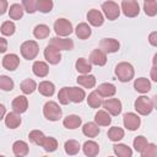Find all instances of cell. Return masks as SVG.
<instances>
[{"mask_svg": "<svg viewBox=\"0 0 157 157\" xmlns=\"http://www.w3.org/2000/svg\"><path fill=\"white\" fill-rule=\"evenodd\" d=\"M151 78L152 81H157V66L153 65L151 69Z\"/></svg>", "mask_w": 157, "mask_h": 157, "instance_id": "816d5d0a", "label": "cell"}, {"mask_svg": "<svg viewBox=\"0 0 157 157\" xmlns=\"http://www.w3.org/2000/svg\"><path fill=\"white\" fill-rule=\"evenodd\" d=\"M141 157H156L157 156V146L155 144H147V146L140 152Z\"/></svg>", "mask_w": 157, "mask_h": 157, "instance_id": "f6af8a7d", "label": "cell"}, {"mask_svg": "<svg viewBox=\"0 0 157 157\" xmlns=\"http://www.w3.org/2000/svg\"><path fill=\"white\" fill-rule=\"evenodd\" d=\"M37 90L39 91V93L42 96H44V97H52L54 94V92H55V86L50 81H42L37 86Z\"/></svg>", "mask_w": 157, "mask_h": 157, "instance_id": "d6986e66", "label": "cell"}, {"mask_svg": "<svg viewBox=\"0 0 157 157\" xmlns=\"http://www.w3.org/2000/svg\"><path fill=\"white\" fill-rule=\"evenodd\" d=\"M43 114H44L45 119H48L50 121H58L63 115V110L56 102L48 101L43 107Z\"/></svg>", "mask_w": 157, "mask_h": 157, "instance_id": "3957f363", "label": "cell"}, {"mask_svg": "<svg viewBox=\"0 0 157 157\" xmlns=\"http://www.w3.org/2000/svg\"><path fill=\"white\" fill-rule=\"evenodd\" d=\"M148 42H150V44H151L152 47H157V32H156V31H153V32L150 33V36H148Z\"/></svg>", "mask_w": 157, "mask_h": 157, "instance_id": "c3c4849f", "label": "cell"}, {"mask_svg": "<svg viewBox=\"0 0 157 157\" xmlns=\"http://www.w3.org/2000/svg\"><path fill=\"white\" fill-rule=\"evenodd\" d=\"M7 50V40L4 37H0V53H5Z\"/></svg>", "mask_w": 157, "mask_h": 157, "instance_id": "681fc988", "label": "cell"}, {"mask_svg": "<svg viewBox=\"0 0 157 157\" xmlns=\"http://www.w3.org/2000/svg\"><path fill=\"white\" fill-rule=\"evenodd\" d=\"M121 11L126 17H136L140 13V5L137 0H123Z\"/></svg>", "mask_w": 157, "mask_h": 157, "instance_id": "52a82bcc", "label": "cell"}, {"mask_svg": "<svg viewBox=\"0 0 157 157\" xmlns=\"http://www.w3.org/2000/svg\"><path fill=\"white\" fill-rule=\"evenodd\" d=\"M87 20H88V23L94 26V27H101L104 22V16L101 11L96 10V9H92L87 12Z\"/></svg>", "mask_w": 157, "mask_h": 157, "instance_id": "2e32d148", "label": "cell"}, {"mask_svg": "<svg viewBox=\"0 0 157 157\" xmlns=\"http://www.w3.org/2000/svg\"><path fill=\"white\" fill-rule=\"evenodd\" d=\"M90 63L96 66H103L107 63V54L99 48L93 49L90 54Z\"/></svg>", "mask_w": 157, "mask_h": 157, "instance_id": "4fadbf2b", "label": "cell"}, {"mask_svg": "<svg viewBox=\"0 0 157 157\" xmlns=\"http://www.w3.org/2000/svg\"><path fill=\"white\" fill-rule=\"evenodd\" d=\"M123 124L124 126L130 130V131H135L140 128V124H141V119L137 114L135 113H125L124 117H123Z\"/></svg>", "mask_w": 157, "mask_h": 157, "instance_id": "9c48e42d", "label": "cell"}, {"mask_svg": "<svg viewBox=\"0 0 157 157\" xmlns=\"http://www.w3.org/2000/svg\"><path fill=\"white\" fill-rule=\"evenodd\" d=\"M75 33H76V36H77L80 39H87L88 37H91L92 29H91V27L88 26V23L81 22V23H78V25L76 26Z\"/></svg>", "mask_w": 157, "mask_h": 157, "instance_id": "4316f807", "label": "cell"}, {"mask_svg": "<svg viewBox=\"0 0 157 157\" xmlns=\"http://www.w3.org/2000/svg\"><path fill=\"white\" fill-rule=\"evenodd\" d=\"M134 105H135V110L140 115H148L156 107V97L148 98L146 96H140L135 101Z\"/></svg>", "mask_w": 157, "mask_h": 157, "instance_id": "6da1fadb", "label": "cell"}, {"mask_svg": "<svg viewBox=\"0 0 157 157\" xmlns=\"http://www.w3.org/2000/svg\"><path fill=\"white\" fill-rule=\"evenodd\" d=\"M20 87H21V91H22L25 94H31V93H33V92L37 90V83H36V81L32 80V78H26V80H23V81L21 82Z\"/></svg>", "mask_w": 157, "mask_h": 157, "instance_id": "e575fe53", "label": "cell"}, {"mask_svg": "<svg viewBox=\"0 0 157 157\" xmlns=\"http://www.w3.org/2000/svg\"><path fill=\"white\" fill-rule=\"evenodd\" d=\"M50 33V28L49 26L44 25V23H40V25H37L33 29V36L37 38V39H44L49 36Z\"/></svg>", "mask_w": 157, "mask_h": 157, "instance_id": "1f68e13d", "label": "cell"}, {"mask_svg": "<svg viewBox=\"0 0 157 157\" xmlns=\"http://www.w3.org/2000/svg\"><path fill=\"white\" fill-rule=\"evenodd\" d=\"M5 125L9 129H16L21 125V117L16 112H10L5 115Z\"/></svg>", "mask_w": 157, "mask_h": 157, "instance_id": "ac0fdd59", "label": "cell"}, {"mask_svg": "<svg viewBox=\"0 0 157 157\" xmlns=\"http://www.w3.org/2000/svg\"><path fill=\"white\" fill-rule=\"evenodd\" d=\"M13 87H15V83L12 78H10L6 75H0V90L9 92V91H12Z\"/></svg>", "mask_w": 157, "mask_h": 157, "instance_id": "60d3db41", "label": "cell"}, {"mask_svg": "<svg viewBox=\"0 0 157 157\" xmlns=\"http://www.w3.org/2000/svg\"><path fill=\"white\" fill-rule=\"evenodd\" d=\"M134 88L139 93H147L151 90V82L146 77H139L134 81Z\"/></svg>", "mask_w": 157, "mask_h": 157, "instance_id": "484cf974", "label": "cell"}, {"mask_svg": "<svg viewBox=\"0 0 157 157\" xmlns=\"http://www.w3.org/2000/svg\"><path fill=\"white\" fill-rule=\"evenodd\" d=\"M144 11L150 17L156 16L157 15V0H145Z\"/></svg>", "mask_w": 157, "mask_h": 157, "instance_id": "f35d334b", "label": "cell"}, {"mask_svg": "<svg viewBox=\"0 0 157 157\" xmlns=\"http://www.w3.org/2000/svg\"><path fill=\"white\" fill-rule=\"evenodd\" d=\"M32 70H33V74L38 77H45L48 74H49V66L47 63L44 61H34L33 65H32Z\"/></svg>", "mask_w": 157, "mask_h": 157, "instance_id": "44dd1931", "label": "cell"}, {"mask_svg": "<svg viewBox=\"0 0 157 157\" xmlns=\"http://www.w3.org/2000/svg\"><path fill=\"white\" fill-rule=\"evenodd\" d=\"M82 150H83V153L88 157H94L98 155L99 152V145L96 142V141H92V140H88L83 144L82 146Z\"/></svg>", "mask_w": 157, "mask_h": 157, "instance_id": "d4e9b609", "label": "cell"}, {"mask_svg": "<svg viewBox=\"0 0 157 157\" xmlns=\"http://www.w3.org/2000/svg\"><path fill=\"white\" fill-rule=\"evenodd\" d=\"M44 137H45V135H44L40 130H32V131L28 134L29 141L33 142L34 145H38V146H40V144H42V141H43Z\"/></svg>", "mask_w": 157, "mask_h": 157, "instance_id": "7bdbcfd3", "label": "cell"}, {"mask_svg": "<svg viewBox=\"0 0 157 157\" xmlns=\"http://www.w3.org/2000/svg\"><path fill=\"white\" fill-rule=\"evenodd\" d=\"M28 151H29V147H28L27 142H25V141H22V140H17V141H15L13 145H12V152H13V155L17 156V157H23V156H26V155L28 153Z\"/></svg>", "mask_w": 157, "mask_h": 157, "instance_id": "603a6c76", "label": "cell"}, {"mask_svg": "<svg viewBox=\"0 0 157 157\" xmlns=\"http://www.w3.org/2000/svg\"><path fill=\"white\" fill-rule=\"evenodd\" d=\"M113 151L119 157H131L132 156V150L125 144H115V145H113Z\"/></svg>", "mask_w": 157, "mask_h": 157, "instance_id": "f546056e", "label": "cell"}, {"mask_svg": "<svg viewBox=\"0 0 157 157\" xmlns=\"http://www.w3.org/2000/svg\"><path fill=\"white\" fill-rule=\"evenodd\" d=\"M81 123H82L81 118L78 115H75V114H70L66 118H64V120H63V125L66 129H70V130H74V129L80 128Z\"/></svg>", "mask_w": 157, "mask_h": 157, "instance_id": "cb8c5ba5", "label": "cell"}, {"mask_svg": "<svg viewBox=\"0 0 157 157\" xmlns=\"http://www.w3.org/2000/svg\"><path fill=\"white\" fill-rule=\"evenodd\" d=\"M38 0H22V7L28 13H34L37 11Z\"/></svg>", "mask_w": 157, "mask_h": 157, "instance_id": "bcb514c9", "label": "cell"}, {"mask_svg": "<svg viewBox=\"0 0 157 157\" xmlns=\"http://www.w3.org/2000/svg\"><path fill=\"white\" fill-rule=\"evenodd\" d=\"M99 131L101 130H99L98 125L96 123H93V121H88L82 126V132L87 137H96V136H98Z\"/></svg>", "mask_w": 157, "mask_h": 157, "instance_id": "f1b7e54d", "label": "cell"}, {"mask_svg": "<svg viewBox=\"0 0 157 157\" xmlns=\"http://www.w3.org/2000/svg\"><path fill=\"white\" fill-rule=\"evenodd\" d=\"M18 65H20V58L13 53L6 54L2 58V66L9 71H15L18 67Z\"/></svg>", "mask_w": 157, "mask_h": 157, "instance_id": "5bb4252c", "label": "cell"}, {"mask_svg": "<svg viewBox=\"0 0 157 157\" xmlns=\"http://www.w3.org/2000/svg\"><path fill=\"white\" fill-rule=\"evenodd\" d=\"M58 98H59V102L63 104V105H66L70 103V99H69V94H67V87H63L59 93H58Z\"/></svg>", "mask_w": 157, "mask_h": 157, "instance_id": "7dc6e473", "label": "cell"}, {"mask_svg": "<svg viewBox=\"0 0 157 157\" xmlns=\"http://www.w3.org/2000/svg\"><path fill=\"white\" fill-rule=\"evenodd\" d=\"M120 48V43L114 38H103L99 42V49L107 53H117Z\"/></svg>", "mask_w": 157, "mask_h": 157, "instance_id": "7c38bea8", "label": "cell"}, {"mask_svg": "<svg viewBox=\"0 0 157 157\" xmlns=\"http://www.w3.org/2000/svg\"><path fill=\"white\" fill-rule=\"evenodd\" d=\"M23 12H25V10H23L22 5H20V4H12L10 6V9H9V16H10L11 20H20V18H22Z\"/></svg>", "mask_w": 157, "mask_h": 157, "instance_id": "74e56055", "label": "cell"}, {"mask_svg": "<svg viewBox=\"0 0 157 157\" xmlns=\"http://www.w3.org/2000/svg\"><path fill=\"white\" fill-rule=\"evenodd\" d=\"M54 7V2L53 0H38L37 2V11L42 12V13H48L53 10Z\"/></svg>", "mask_w": 157, "mask_h": 157, "instance_id": "ab89813d", "label": "cell"}, {"mask_svg": "<svg viewBox=\"0 0 157 157\" xmlns=\"http://www.w3.org/2000/svg\"><path fill=\"white\" fill-rule=\"evenodd\" d=\"M77 83L81 85L85 88H93L96 86V77L90 74H82L81 76L77 77Z\"/></svg>", "mask_w": 157, "mask_h": 157, "instance_id": "83f0119b", "label": "cell"}, {"mask_svg": "<svg viewBox=\"0 0 157 157\" xmlns=\"http://www.w3.org/2000/svg\"><path fill=\"white\" fill-rule=\"evenodd\" d=\"M7 6H9L7 0H0V16L7 11Z\"/></svg>", "mask_w": 157, "mask_h": 157, "instance_id": "f907efd6", "label": "cell"}, {"mask_svg": "<svg viewBox=\"0 0 157 157\" xmlns=\"http://www.w3.org/2000/svg\"><path fill=\"white\" fill-rule=\"evenodd\" d=\"M15 31H16V26L12 21H5L0 27V32L2 33V36H6V37L12 36Z\"/></svg>", "mask_w": 157, "mask_h": 157, "instance_id": "b9f144b4", "label": "cell"}, {"mask_svg": "<svg viewBox=\"0 0 157 157\" xmlns=\"http://www.w3.org/2000/svg\"><path fill=\"white\" fill-rule=\"evenodd\" d=\"M40 146L44 148L45 152H54L58 148V141L55 137L52 136H45L40 144Z\"/></svg>", "mask_w": 157, "mask_h": 157, "instance_id": "d6a6232c", "label": "cell"}, {"mask_svg": "<svg viewBox=\"0 0 157 157\" xmlns=\"http://www.w3.org/2000/svg\"><path fill=\"white\" fill-rule=\"evenodd\" d=\"M102 105L104 108V110H107L110 115L117 117L121 113V102L118 98H108L104 102H102Z\"/></svg>", "mask_w": 157, "mask_h": 157, "instance_id": "ba28073f", "label": "cell"}, {"mask_svg": "<svg viewBox=\"0 0 157 157\" xmlns=\"http://www.w3.org/2000/svg\"><path fill=\"white\" fill-rule=\"evenodd\" d=\"M49 45L59 49V50H71L74 48V42L70 38L64 37H53L49 40Z\"/></svg>", "mask_w": 157, "mask_h": 157, "instance_id": "30bf717a", "label": "cell"}, {"mask_svg": "<svg viewBox=\"0 0 157 157\" xmlns=\"http://www.w3.org/2000/svg\"><path fill=\"white\" fill-rule=\"evenodd\" d=\"M75 67L80 74H90L92 70V64L85 58H78L76 60Z\"/></svg>", "mask_w": 157, "mask_h": 157, "instance_id": "4dcf8cb0", "label": "cell"}, {"mask_svg": "<svg viewBox=\"0 0 157 157\" xmlns=\"http://www.w3.org/2000/svg\"><path fill=\"white\" fill-rule=\"evenodd\" d=\"M69 99L72 103H81L86 98V93L80 87H67Z\"/></svg>", "mask_w": 157, "mask_h": 157, "instance_id": "e0dca14e", "label": "cell"}, {"mask_svg": "<svg viewBox=\"0 0 157 157\" xmlns=\"http://www.w3.org/2000/svg\"><path fill=\"white\" fill-rule=\"evenodd\" d=\"M102 10H103V13L104 16L110 20V21H114L119 17L120 15V7L117 2L114 1H105L102 4Z\"/></svg>", "mask_w": 157, "mask_h": 157, "instance_id": "8992f818", "label": "cell"}, {"mask_svg": "<svg viewBox=\"0 0 157 157\" xmlns=\"http://www.w3.org/2000/svg\"><path fill=\"white\" fill-rule=\"evenodd\" d=\"M94 123L98 126H108L112 123L110 114L107 110H98L94 115Z\"/></svg>", "mask_w": 157, "mask_h": 157, "instance_id": "7402d4cb", "label": "cell"}, {"mask_svg": "<svg viewBox=\"0 0 157 157\" xmlns=\"http://www.w3.org/2000/svg\"><path fill=\"white\" fill-rule=\"evenodd\" d=\"M108 139L113 142H118L120 141L123 137H124V130L119 126H112L109 130H108Z\"/></svg>", "mask_w": 157, "mask_h": 157, "instance_id": "8d00e7d4", "label": "cell"}, {"mask_svg": "<svg viewBox=\"0 0 157 157\" xmlns=\"http://www.w3.org/2000/svg\"><path fill=\"white\" fill-rule=\"evenodd\" d=\"M5 115H6V108L4 104H0V120L4 119Z\"/></svg>", "mask_w": 157, "mask_h": 157, "instance_id": "f5cc1de1", "label": "cell"}, {"mask_svg": "<svg viewBox=\"0 0 157 157\" xmlns=\"http://www.w3.org/2000/svg\"><path fill=\"white\" fill-rule=\"evenodd\" d=\"M102 97L98 94V92L97 91H92L90 94H88V97H87V104L91 107V108H93V109H97V108H99L101 105H102Z\"/></svg>", "mask_w": 157, "mask_h": 157, "instance_id": "d590c367", "label": "cell"}, {"mask_svg": "<svg viewBox=\"0 0 157 157\" xmlns=\"http://www.w3.org/2000/svg\"><path fill=\"white\" fill-rule=\"evenodd\" d=\"M54 31L58 37H67L72 33L74 28L69 20L66 18H58L54 22Z\"/></svg>", "mask_w": 157, "mask_h": 157, "instance_id": "5b68a950", "label": "cell"}, {"mask_svg": "<svg viewBox=\"0 0 157 157\" xmlns=\"http://www.w3.org/2000/svg\"><path fill=\"white\" fill-rule=\"evenodd\" d=\"M147 144H148V141H147V139L145 137V136H142V135H140V136H136L135 139H134V141H132V146H134V148H135V151H137L139 153L147 146Z\"/></svg>", "mask_w": 157, "mask_h": 157, "instance_id": "ee69618b", "label": "cell"}, {"mask_svg": "<svg viewBox=\"0 0 157 157\" xmlns=\"http://www.w3.org/2000/svg\"><path fill=\"white\" fill-rule=\"evenodd\" d=\"M44 58H45V60L49 64L56 65L61 60V54H60V50L59 49H56V48H54V47H52V45L48 44L45 47V49H44Z\"/></svg>", "mask_w": 157, "mask_h": 157, "instance_id": "8fae6325", "label": "cell"}, {"mask_svg": "<svg viewBox=\"0 0 157 157\" xmlns=\"http://www.w3.org/2000/svg\"><path fill=\"white\" fill-rule=\"evenodd\" d=\"M20 50H21V55L26 60H33L37 58L39 53V45L36 40H26L21 44Z\"/></svg>", "mask_w": 157, "mask_h": 157, "instance_id": "277c9868", "label": "cell"}, {"mask_svg": "<svg viewBox=\"0 0 157 157\" xmlns=\"http://www.w3.org/2000/svg\"><path fill=\"white\" fill-rule=\"evenodd\" d=\"M80 148H81L80 142L76 141V140H67V141H65V144H64V150H65V152H66L67 155H70V156H74V155L78 153Z\"/></svg>", "mask_w": 157, "mask_h": 157, "instance_id": "836d02e7", "label": "cell"}, {"mask_svg": "<svg viewBox=\"0 0 157 157\" xmlns=\"http://www.w3.org/2000/svg\"><path fill=\"white\" fill-rule=\"evenodd\" d=\"M96 91L98 92V94L101 97H113L115 94V92H117V88H115V86L113 83L104 82V83H101L97 87Z\"/></svg>", "mask_w": 157, "mask_h": 157, "instance_id": "ffe728a7", "label": "cell"}, {"mask_svg": "<svg viewBox=\"0 0 157 157\" xmlns=\"http://www.w3.org/2000/svg\"><path fill=\"white\" fill-rule=\"evenodd\" d=\"M115 76L118 77V80L120 82H129L130 80L134 78L135 75V70L132 67V65L130 63L126 61H121L115 66Z\"/></svg>", "mask_w": 157, "mask_h": 157, "instance_id": "7a4b0ae2", "label": "cell"}, {"mask_svg": "<svg viewBox=\"0 0 157 157\" xmlns=\"http://www.w3.org/2000/svg\"><path fill=\"white\" fill-rule=\"evenodd\" d=\"M11 107H12V110L18 113V114L25 113L27 110V108H28V99H27V97L26 96H17V97H15L13 101H12Z\"/></svg>", "mask_w": 157, "mask_h": 157, "instance_id": "9a60e30c", "label": "cell"}]
</instances>
